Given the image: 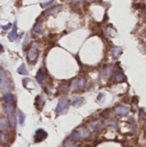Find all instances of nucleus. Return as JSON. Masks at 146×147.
<instances>
[{
	"mask_svg": "<svg viewBox=\"0 0 146 147\" xmlns=\"http://www.w3.org/2000/svg\"><path fill=\"white\" fill-rule=\"evenodd\" d=\"M3 51H4V50H3V46L0 44V54H2V53H3Z\"/></svg>",
	"mask_w": 146,
	"mask_h": 147,
	"instance_id": "obj_34",
	"label": "nucleus"
},
{
	"mask_svg": "<svg viewBox=\"0 0 146 147\" xmlns=\"http://www.w3.org/2000/svg\"><path fill=\"white\" fill-rule=\"evenodd\" d=\"M114 112L117 115L126 116L129 114V109L125 106H117L114 108Z\"/></svg>",
	"mask_w": 146,
	"mask_h": 147,
	"instance_id": "obj_8",
	"label": "nucleus"
},
{
	"mask_svg": "<svg viewBox=\"0 0 146 147\" xmlns=\"http://www.w3.org/2000/svg\"><path fill=\"white\" fill-rule=\"evenodd\" d=\"M9 129V123L5 117H0V133H8Z\"/></svg>",
	"mask_w": 146,
	"mask_h": 147,
	"instance_id": "obj_10",
	"label": "nucleus"
},
{
	"mask_svg": "<svg viewBox=\"0 0 146 147\" xmlns=\"http://www.w3.org/2000/svg\"><path fill=\"white\" fill-rule=\"evenodd\" d=\"M0 28H1L2 29H3V30H7V29H9V28H11V23H8V24L5 25V26L0 25Z\"/></svg>",
	"mask_w": 146,
	"mask_h": 147,
	"instance_id": "obj_31",
	"label": "nucleus"
},
{
	"mask_svg": "<svg viewBox=\"0 0 146 147\" xmlns=\"http://www.w3.org/2000/svg\"><path fill=\"white\" fill-rule=\"evenodd\" d=\"M77 130L79 132L81 139H83V140H86V139H88V138H89L91 136L90 130L87 127H85V126H82V127H78Z\"/></svg>",
	"mask_w": 146,
	"mask_h": 147,
	"instance_id": "obj_6",
	"label": "nucleus"
},
{
	"mask_svg": "<svg viewBox=\"0 0 146 147\" xmlns=\"http://www.w3.org/2000/svg\"><path fill=\"white\" fill-rule=\"evenodd\" d=\"M85 102V99L83 97H75L71 101V105L75 108H78L82 106Z\"/></svg>",
	"mask_w": 146,
	"mask_h": 147,
	"instance_id": "obj_13",
	"label": "nucleus"
},
{
	"mask_svg": "<svg viewBox=\"0 0 146 147\" xmlns=\"http://www.w3.org/2000/svg\"><path fill=\"white\" fill-rule=\"evenodd\" d=\"M44 78H45V71L44 69H40L37 72V75H36V80L38 82V84H41L44 81Z\"/></svg>",
	"mask_w": 146,
	"mask_h": 147,
	"instance_id": "obj_17",
	"label": "nucleus"
},
{
	"mask_svg": "<svg viewBox=\"0 0 146 147\" xmlns=\"http://www.w3.org/2000/svg\"><path fill=\"white\" fill-rule=\"evenodd\" d=\"M105 33L108 37H114L116 34V30L113 27H107L105 29Z\"/></svg>",
	"mask_w": 146,
	"mask_h": 147,
	"instance_id": "obj_21",
	"label": "nucleus"
},
{
	"mask_svg": "<svg viewBox=\"0 0 146 147\" xmlns=\"http://www.w3.org/2000/svg\"><path fill=\"white\" fill-rule=\"evenodd\" d=\"M109 123H110V126H113V127H115V126H116V125H115V124H116V121H115V120H112V121H110V122H109Z\"/></svg>",
	"mask_w": 146,
	"mask_h": 147,
	"instance_id": "obj_32",
	"label": "nucleus"
},
{
	"mask_svg": "<svg viewBox=\"0 0 146 147\" xmlns=\"http://www.w3.org/2000/svg\"><path fill=\"white\" fill-rule=\"evenodd\" d=\"M38 58H39V52H38L37 48L35 47H31L27 54L28 61L30 64H35Z\"/></svg>",
	"mask_w": 146,
	"mask_h": 147,
	"instance_id": "obj_2",
	"label": "nucleus"
},
{
	"mask_svg": "<svg viewBox=\"0 0 146 147\" xmlns=\"http://www.w3.org/2000/svg\"><path fill=\"white\" fill-rule=\"evenodd\" d=\"M9 140L8 133H0V141L2 143H6Z\"/></svg>",
	"mask_w": 146,
	"mask_h": 147,
	"instance_id": "obj_26",
	"label": "nucleus"
},
{
	"mask_svg": "<svg viewBox=\"0 0 146 147\" xmlns=\"http://www.w3.org/2000/svg\"><path fill=\"white\" fill-rule=\"evenodd\" d=\"M125 78H126L125 75L120 70H118V71H115V73H114V81L116 83H122V82H124Z\"/></svg>",
	"mask_w": 146,
	"mask_h": 147,
	"instance_id": "obj_12",
	"label": "nucleus"
},
{
	"mask_svg": "<svg viewBox=\"0 0 146 147\" xmlns=\"http://www.w3.org/2000/svg\"><path fill=\"white\" fill-rule=\"evenodd\" d=\"M54 0H49V1H46V2H45V3H41V7L42 8H46V7H47L48 5H50L52 2H53Z\"/></svg>",
	"mask_w": 146,
	"mask_h": 147,
	"instance_id": "obj_29",
	"label": "nucleus"
},
{
	"mask_svg": "<svg viewBox=\"0 0 146 147\" xmlns=\"http://www.w3.org/2000/svg\"><path fill=\"white\" fill-rule=\"evenodd\" d=\"M105 127V122L102 119H96L90 122V127L92 130L97 132L104 128Z\"/></svg>",
	"mask_w": 146,
	"mask_h": 147,
	"instance_id": "obj_4",
	"label": "nucleus"
},
{
	"mask_svg": "<svg viewBox=\"0 0 146 147\" xmlns=\"http://www.w3.org/2000/svg\"><path fill=\"white\" fill-rule=\"evenodd\" d=\"M86 84H87V81H86V78H79L78 79H77L71 85V89L73 90H77V91H79V90H83L85 89L86 87Z\"/></svg>",
	"mask_w": 146,
	"mask_h": 147,
	"instance_id": "obj_3",
	"label": "nucleus"
},
{
	"mask_svg": "<svg viewBox=\"0 0 146 147\" xmlns=\"http://www.w3.org/2000/svg\"><path fill=\"white\" fill-rule=\"evenodd\" d=\"M46 137H47V134L46 131H44L43 129H38V130H36V132L34 134V141L37 143L41 142Z\"/></svg>",
	"mask_w": 146,
	"mask_h": 147,
	"instance_id": "obj_7",
	"label": "nucleus"
},
{
	"mask_svg": "<svg viewBox=\"0 0 146 147\" xmlns=\"http://www.w3.org/2000/svg\"><path fill=\"white\" fill-rule=\"evenodd\" d=\"M18 121H19V123L21 125H23L24 121H25V115L22 111L18 112Z\"/></svg>",
	"mask_w": 146,
	"mask_h": 147,
	"instance_id": "obj_27",
	"label": "nucleus"
},
{
	"mask_svg": "<svg viewBox=\"0 0 146 147\" xmlns=\"http://www.w3.org/2000/svg\"><path fill=\"white\" fill-rule=\"evenodd\" d=\"M9 127L12 130H15L16 127V120L15 117V115H9Z\"/></svg>",
	"mask_w": 146,
	"mask_h": 147,
	"instance_id": "obj_20",
	"label": "nucleus"
},
{
	"mask_svg": "<svg viewBox=\"0 0 146 147\" xmlns=\"http://www.w3.org/2000/svg\"><path fill=\"white\" fill-rule=\"evenodd\" d=\"M69 100L65 97H62L59 99L58 106L56 108V112L59 115H64L67 112L68 108H69Z\"/></svg>",
	"mask_w": 146,
	"mask_h": 147,
	"instance_id": "obj_1",
	"label": "nucleus"
},
{
	"mask_svg": "<svg viewBox=\"0 0 146 147\" xmlns=\"http://www.w3.org/2000/svg\"><path fill=\"white\" fill-rule=\"evenodd\" d=\"M69 139H70L71 140L74 141V142L78 141L79 140H81V136H80L79 132H78L77 130H74V131L71 134V135H70Z\"/></svg>",
	"mask_w": 146,
	"mask_h": 147,
	"instance_id": "obj_19",
	"label": "nucleus"
},
{
	"mask_svg": "<svg viewBox=\"0 0 146 147\" xmlns=\"http://www.w3.org/2000/svg\"><path fill=\"white\" fill-rule=\"evenodd\" d=\"M61 9H62V5H60V4L54 5V6L49 8L48 9H46V10L43 13V16H50V15L55 14L56 12L59 11Z\"/></svg>",
	"mask_w": 146,
	"mask_h": 147,
	"instance_id": "obj_9",
	"label": "nucleus"
},
{
	"mask_svg": "<svg viewBox=\"0 0 146 147\" xmlns=\"http://www.w3.org/2000/svg\"><path fill=\"white\" fill-rule=\"evenodd\" d=\"M3 101H4V102H5L7 105L11 106V105L14 103V102H15V97H14V96H13L12 94L7 93V94H5L4 96H3Z\"/></svg>",
	"mask_w": 146,
	"mask_h": 147,
	"instance_id": "obj_15",
	"label": "nucleus"
},
{
	"mask_svg": "<svg viewBox=\"0 0 146 147\" xmlns=\"http://www.w3.org/2000/svg\"><path fill=\"white\" fill-rule=\"evenodd\" d=\"M28 81H29L28 78H24V79H23L22 82H23V86H24V87H26V85H27V84H28L27 82H28Z\"/></svg>",
	"mask_w": 146,
	"mask_h": 147,
	"instance_id": "obj_33",
	"label": "nucleus"
},
{
	"mask_svg": "<svg viewBox=\"0 0 146 147\" xmlns=\"http://www.w3.org/2000/svg\"><path fill=\"white\" fill-rule=\"evenodd\" d=\"M17 72L19 73V74H21V75H28V71H27V68H26V66H25V65L24 64H22V65H21L19 67H18V69H17Z\"/></svg>",
	"mask_w": 146,
	"mask_h": 147,
	"instance_id": "obj_22",
	"label": "nucleus"
},
{
	"mask_svg": "<svg viewBox=\"0 0 146 147\" xmlns=\"http://www.w3.org/2000/svg\"><path fill=\"white\" fill-rule=\"evenodd\" d=\"M89 2H91V3H93V2H97V1H100V0H89Z\"/></svg>",
	"mask_w": 146,
	"mask_h": 147,
	"instance_id": "obj_36",
	"label": "nucleus"
},
{
	"mask_svg": "<svg viewBox=\"0 0 146 147\" xmlns=\"http://www.w3.org/2000/svg\"><path fill=\"white\" fill-rule=\"evenodd\" d=\"M104 99H105V94H104V93H100L99 96H97V100H98L99 102H102Z\"/></svg>",
	"mask_w": 146,
	"mask_h": 147,
	"instance_id": "obj_30",
	"label": "nucleus"
},
{
	"mask_svg": "<svg viewBox=\"0 0 146 147\" xmlns=\"http://www.w3.org/2000/svg\"><path fill=\"white\" fill-rule=\"evenodd\" d=\"M42 25H43V22L42 20H39L35 25L34 26V28H33V31L34 33H37V34H41L42 33Z\"/></svg>",
	"mask_w": 146,
	"mask_h": 147,
	"instance_id": "obj_18",
	"label": "nucleus"
},
{
	"mask_svg": "<svg viewBox=\"0 0 146 147\" xmlns=\"http://www.w3.org/2000/svg\"><path fill=\"white\" fill-rule=\"evenodd\" d=\"M122 53V47H114L112 49V57L114 59H118L119 57Z\"/></svg>",
	"mask_w": 146,
	"mask_h": 147,
	"instance_id": "obj_14",
	"label": "nucleus"
},
{
	"mask_svg": "<svg viewBox=\"0 0 146 147\" xmlns=\"http://www.w3.org/2000/svg\"><path fill=\"white\" fill-rule=\"evenodd\" d=\"M4 111L5 113L8 115H15V109L14 107L12 106H5L4 107Z\"/></svg>",
	"mask_w": 146,
	"mask_h": 147,
	"instance_id": "obj_25",
	"label": "nucleus"
},
{
	"mask_svg": "<svg viewBox=\"0 0 146 147\" xmlns=\"http://www.w3.org/2000/svg\"><path fill=\"white\" fill-rule=\"evenodd\" d=\"M16 38H17V26H16V22H15L13 24V27H12L11 31L8 34V39H9V41H13Z\"/></svg>",
	"mask_w": 146,
	"mask_h": 147,
	"instance_id": "obj_11",
	"label": "nucleus"
},
{
	"mask_svg": "<svg viewBox=\"0 0 146 147\" xmlns=\"http://www.w3.org/2000/svg\"><path fill=\"white\" fill-rule=\"evenodd\" d=\"M35 107L37 108V109L39 110H41L44 107V104H45V101H44V98L41 96H38L35 99Z\"/></svg>",
	"mask_w": 146,
	"mask_h": 147,
	"instance_id": "obj_16",
	"label": "nucleus"
},
{
	"mask_svg": "<svg viewBox=\"0 0 146 147\" xmlns=\"http://www.w3.org/2000/svg\"><path fill=\"white\" fill-rule=\"evenodd\" d=\"M113 69H114V66L111 65H105L101 71V76H102V79H104V80L108 79L109 77L111 76L112 72H113Z\"/></svg>",
	"mask_w": 146,
	"mask_h": 147,
	"instance_id": "obj_5",
	"label": "nucleus"
},
{
	"mask_svg": "<svg viewBox=\"0 0 146 147\" xmlns=\"http://www.w3.org/2000/svg\"><path fill=\"white\" fill-rule=\"evenodd\" d=\"M59 90H60L63 93H66V92L68 91V90H69V86H68V84H60V86H59Z\"/></svg>",
	"mask_w": 146,
	"mask_h": 147,
	"instance_id": "obj_28",
	"label": "nucleus"
},
{
	"mask_svg": "<svg viewBox=\"0 0 146 147\" xmlns=\"http://www.w3.org/2000/svg\"><path fill=\"white\" fill-rule=\"evenodd\" d=\"M74 2L77 3H83V0H74Z\"/></svg>",
	"mask_w": 146,
	"mask_h": 147,
	"instance_id": "obj_35",
	"label": "nucleus"
},
{
	"mask_svg": "<svg viewBox=\"0 0 146 147\" xmlns=\"http://www.w3.org/2000/svg\"><path fill=\"white\" fill-rule=\"evenodd\" d=\"M5 80H6V71L3 68H0V85L3 84Z\"/></svg>",
	"mask_w": 146,
	"mask_h": 147,
	"instance_id": "obj_23",
	"label": "nucleus"
},
{
	"mask_svg": "<svg viewBox=\"0 0 146 147\" xmlns=\"http://www.w3.org/2000/svg\"><path fill=\"white\" fill-rule=\"evenodd\" d=\"M63 146H64V147H76L75 142H74V141H72V140H71L69 138H68V139H66V140L64 141Z\"/></svg>",
	"mask_w": 146,
	"mask_h": 147,
	"instance_id": "obj_24",
	"label": "nucleus"
}]
</instances>
